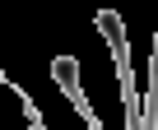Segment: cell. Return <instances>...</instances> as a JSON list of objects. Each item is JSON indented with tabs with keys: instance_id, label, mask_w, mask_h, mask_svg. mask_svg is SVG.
I'll return each mask as SVG.
<instances>
[{
	"instance_id": "obj_4",
	"label": "cell",
	"mask_w": 158,
	"mask_h": 130,
	"mask_svg": "<svg viewBox=\"0 0 158 130\" xmlns=\"http://www.w3.org/2000/svg\"><path fill=\"white\" fill-rule=\"evenodd\" d=\"M98 130H107V125H98Z\"/></svg>"
},
{
	"instance_id": "obj_2",
	"label": "cell",
	"mask_w": 158,
	"mask_h": 130,
	"mask_svg": "<svg viewBox=\"0 0 158 130\" xmlns=\"http://www.w3.org/2000/svg\"><path fill=\"white\" fill-rule=\"evenodd\" d=\"M51 79H56V84H60V93L74 102V112L89 121V130H98V125H102V121L93 116L89 98H84V84H79V60H74V56H56V60H51Z\"/></svg>"
},
{
	"instance_id": "obj_3",
	"label": "cell",
	"mask_w": 158,
	"mask_h": 130,
	"mask_svg": "<svg viewBox=\"0 0 158 130\" xmlns=\"http://www.w3.org/2000/svg\"><path fill=\"white\" fill-rule=\"evenodd\" d=\"M144 130H158V33H153V56H149V93H144Z\"/></svg>"
},
{
	"instance_id": "obj_1",
	"label": "cell",
	"mask_w": 158,
	"mask_h": 130,
	"mask_svg": "<svg viewBox=\"0 0 158 130\" xmlns=\"http://www.w3.org/2000/svg\"><path fill=\"white\" fill-rule=\"evenodd\" d=\"M98 33L112 47L116 60V79H121V98H126V130H144V98H135V75H130V47H126V23L116 10H98Z\"/></svg>"
}]
</instances>
